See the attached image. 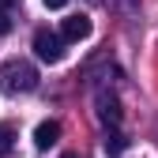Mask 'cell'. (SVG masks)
Segmentation results:
<instances>
[{"label":"cell","mask_w":158,"mask_h":158,"mask_svg":"<svg viewBox=\"0 0 158 158\" xmlns=\"http://www.w3.org/2000/svg\"><path fill=\"white\" fill-rule=\"evenodd\" d=\"M38 87V72L27 60H8L0 68V90L4 94H30Z\"/></svg>","instance_id":"obj_1"},{"label":"cell","mask_w":158,"mask_h":158,"mask_svg":"<svg viewBox=\"0 0 158 158\" xmlns=\"http://www.w3.org/2000/svg\"><path fill=\"white\" fill-rule=\"evenodd\" d=\"M34 53H38V60H45V64L64 60V34L38 30V34H34Z\"/></svg>","instance_id":"obj_2"},{"label":"cell","mask_w":158,"mask_h":158,"mask_svg":"<svg viewBox=\"0 0 158 158\" xmlns=\"http://www.w3.org/2000/svg\"><path fill=\"white\" fill-rule=\"evenodd\" d=\"M94 106H98V121L102 124H109V128H117L121 124V102H117V94H109V90H98V98H94Z\"/></svg>","instance_id":"obj_3"},{"label":"cell","mask_w":158,"mask_h":158,"mask_svg":"<svg viewBox=\"0 0 158 158\" xmlns=\"http://www.w3.org/2000/svg\"><path fill=\"white\" fill-rule=\"evenodd\" d=\"M60 34H64V42H83V38H90V19L87 15H68L60 23Z\"/></svg>","instance_id":"obj_4"},{"label":"cell","mask_w":158,"mask_h":158,"mask_svg":"<svg viewBox=\"0 0 158 158\" xmlns=\"http://www.w3.org/2000/svg\"><path fill=\"white\" fill-rule=\"evenodd\" d=\"M56 139H60V124H56V121H42V124L34 128V143H38V151L53 147Z\"/></svg>","instance_id":"obj_5"},{"label":"cell","mask_w":158,"mask_h":158,"mask_svg":"<svg viewBox=\"0 0 158 158\" xmlns=\"http://www.w3.org/2000/svg\"><path fill=\"white\" fill-rule=\"evenodd\" d=\"M15 151V128L11 124H0V158H8Z\"/></svg>","instance_id":"obj_6"},{"label":"cell","mask_w":158,"mask_h":158,"mask_svg":"<svg viewBox=\"0 0 158 158\" xmlns=\"http://www.w3.org/2000/svg\"><path fill=\"white\" fill-rule=\"evenodd\" d=\"M124 147H128V139H124V135L121 132H106V154H124Z\"/></svg>","instance_id":"obj_7"},{"label":"cell","mask_w":158,"mask_h":158,"mask_svg":"<svg viewBox=\"0 0 158 158\" xmlns=\"http://www.w3.org/2000/svg\"><path fill=\"white\" fill-rule=\"evenodd\" d=\"M8 30H11V19H8L4 8H0V34H8Z\"/></svg>","instance_id":"obj_8"},{"label":"cell","mask_w":158,"mask_h":158,"mask_svg":"<svg viewBox=\"0 0 158 158\" xmlns=\"http://www.w3.org/2000/svg\"><path fill=\"white\" fill-rule=\"evenodd\" d=\"M42 4H45V8H64L68 0H42Z\"/></svg>","instance_id":"obj_9"},{"label":"cell","mask_w":158,"mask_h":158,"mask_svg":"<svg viewBox=\"0 0 158 158\" xmlns=\"http://www.w3.org/2000/svg\"><path fill=\"white\" fill-rule=\"evenodd\" d=\"M11 4H15V0H0V8H4V11H8V8H11Z\"/></svg>","instance_id":"obj_10"},{"label":"cell","mask_w":158,"mask_h":158,"mask_svg":"<svg viewBox=\"0 0 158 158\" xmlns=\"http://www.w3.org/2000/svg\"><path fill=\"white\" fill-rule=\"evenodd\" d=\"M64 158H75V154H64Z\"/></svg>","instance_id":"obj_11"}]
</instances>
